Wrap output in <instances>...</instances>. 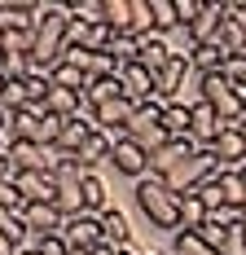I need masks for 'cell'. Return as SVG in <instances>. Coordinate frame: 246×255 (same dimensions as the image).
Instances as JSON below:
<instances>
[{
  "mask_svg": "<svg viewBox=\"0 0 246 255\" xmlns=\"http://www.w3.org/2000/svg\"><path fill=\"white\" fill-rule=\"evenodd\" d=\"M35 40H31V62L35 71H53L66 53V31H71V4H57V0H44L35 4Z\"/></svg>",
  "mask_w": 246,
  "mask_h": 255,
  "instance_id": "cell-1",
  "label": "cell"
},
{
  "mask_svg": "<svg viewBox=\"0 0 246 255\" xmlns=\"http://www.w3.org/2000/svg\"><path fill=\"white\" fill-rule=\"evenodd\" d=\"M136 207L145 211L149 225L180 233V198L167 189V180H158V176H141V180H136Z\"/></svg>",
  "mask_w": 246,
  "mask_h": 255,
  "instance_id": "cell-2",
  "label": "cell"
},
{
  "mask_svg": "<svg viewBox=\"0 0 246 255\" xmlns=\"http://www.w3.org/2000/svg\"><path fill=\"white\" fill-rule=\"evenodd\" d=\"M198 102H207L224 124H242V106H238V93H233V79L216 71V75H198Z\"/></svg>",
  "mask_w": 246,
  "mask_h": 255,
  "instance_id": "cell-3",
  "label": "cell"
},
{
  "mask_svg": "<svg viewBox=\"0 0 246 255\" xmlns=\"http://www.w3.org/2000/svg\"><path fill=\"white\" fill-rule=\"evenodd\" d=\"M211 176H220V163H216V154H211V150H198L194 158H185L180 167H172L167 176H158V180H167V189L180 198V194H194L198 185H207Z\"/></svg>",
  "mask_w": 246,
  "mask_h": 255,
  "instance_id": "cell-4",
  "label": "cell"
},
{
  "mask_svg": "<svg viewBox=\"0 0 246 255\" xmlns=\"http://www.w3.org/2000/svg\"><path fill=\"white\" fill-rule=\"evenodd\" d=\"M224 22H229V0H211V4H202V13H198L189 26H185V35H189V49L216 44V40H220V31H224Z\"/></svg>",
  "mask_w": 246,
  "mask_h": 255,
  "instance_id": "cell-5",
  "label": "cell"
},
{
  "mask_svg": "<svg viewBox=\"0 0 246 255\" xmlns=\"http://www.w3.org/2000/svg\"><path fill=\"white\" fill-rule=\"evenodd\" d=\"M194 75V66H189V53H172V62L154 75V97L167 106V102H180V88H185V79Z\"/></svg>",
  "mask_w": 246,
  "mask_h": 255,
  "instance_id": "cell-6",
  "label": "cell"
},
{
  "mask_svg": "<svg viewBox=\"0 0 246 255\" xmlns=\"http://www.w3.org/2000/svg\"><path fill=\"white\" fill-rule=\"evenodd\" d=\"M62 238H66V247L71 251H97L101 247V216H71L66 225H62Z\"/></svg>",
  "mask_w": 246,
  "mask_h": 255,
  "instance_id": "cell-7",
  "label": "cell"
},
{
  "mask_svg": "<svg viewBox=\"0 0 246 255\" xmlns=\"http://www.w3.org/2000/svg\"><path fill=\"white\" fill-rule=\"evenodd\" d=\"M189 110H194V124H189V136H194V141L202 145V150H211V145L220 141V132H224V128H233V124H224V119H220V115H216V110H211L207 102H194Z\"/></svg>",
  "mask_w": 246,
  "mask_h": 255,
  "instance_id": "cell-8",
  "label": "cell"
},
{
  "mask_svg": "<svg viewBox=\"0 0 246 255\" xmlns=\"http://www.w3.org/2000/svg\"><path fill=\"white\" fill-rule=\"evenodd\" d=\"M110 163H115V172H123V176H132V180H141L149 176V154L136 145V141H115V150H110Z\"/></svg>",
  "mask_w": 246,
  "mask_h": 255,
  "instance_id": "cell-9",
  "label": "cell"
},
{
  "mask_svg": "<svg viewBox=\"0 0 246 255\" xmlns=\"http://www.w3.org/2000/svg\"><path fill=\"white\" fill-rule=\"evenodd\" d=\"M13 185L22 194V203H57V176L49 172H18Z\"/></svg>",
  "mask_w": 246,
  "mask_h": 255,
  "instance_id": "cell-10",
  "label": "cell"
},
{
  "mask_svg": "<svg viewBox=\"0 0 246 255\" xmlns=\"http://www.w3.org/2000/svg\"><path fill=\"white\" fill-rule=\"evenodd\" d=\"M22 220H26V229H31V238H53V233H62V211L53 203H26L22 207Z\"/></svg>",
  "mask_w": 246,
  "mask_h": 255,
  "instance_id": "cell-11",
  "label": "cell"
},
{
  "mask_svg": "<svg viewBox=\"0 0 246 255\" xmlns=\"http://www.w3.org/2000/svg\"><path fill=\"white\" fill-rule=\"evenodd\" d=\"M172 53H176V49L167 44V35H158V31H154V35H141V49H136V66H145L149 75H158V71L172 62Z\"/></svg>",
  "mask_w": 246,
  "mask_h": 255,
  "instance_id": "cell-12",
  "label": "cell"
},
{
  "mask_svg": "<svg viewBox=\"0 0 246 255\" xmlns=\"http://www.w3.org/2000/svg\"><path fill=\"white\" fill-rule=\"evenodd\" d=\"M119 84H123V97H127V102H158V97H154V75H149L145 66H136V62H132V66H123L119 71Z\"/></svg>",
  "mask_w": 246,
  "mask_h": 255,
  "instance_id": "cell-13",
  "label": "cell"
},
{
  "mask_svg": "<svg viewBox=\"0 0 246 255\" xmlns=\"http://www.w3.org/2000/svg\"><path fill=\"white\" fill-rule=\"evenodd\" d=\"M97 132V124H93V110H84L79 119H66V128H62V141H57V150L66 154V158H75V154L84 150V141Z\"/></svg>",
  "mask_w": 246,
  "mask_h": 255,
  "instance_id": "cell-14",
  "label": "cell"
},
{
  "mask_svg": "<svg viewBox=\"0 0 246 255\" xmlns=\"http://www.w3.org/2000/svg\"><path fill=\"white\" fill-rule=\"evenodd\" d=\"M127 238H132V225H127V216H123L119 207L101 211V247L123 251V247H127Z\"/></svg>",
  "mask_w": 246,
  "mask_h": 255,
  "instance_id": "cell-15",
  "label": "cell"
},
{
  "mask_svg": "<svg viewBox=\"0 0 246 255\" xmlns=\"http://www.w3.org/2000/svg\"><path fill=\"white\" fill-rule=\"evenodd\" d=\"M110 150H115V141H110L106 132H93V136L84 141V150L75 154L71 163H75V167H79V172H93L97 163H110Z\"/></svg>",
  "mask_w": 246,
  "mask_h": 255,
  "instance_id": "cell-16",
  "label": "cell"
},
{
  "mask_svg": "<svg viewBox=\"0 0 246 255\" xmlns=\"http://www.w3.org/2000/svg\"><path fill=\"white\" fill-rule=\"evenodd\" d=\"M119 97H123V84H119V75L88 79V88H84V106H88V110H97V106H106V102H119Z\"/></svg>",
  "mask_w": 246,
  "mask_h": 255,
  "instance_id": "cell-17",
  "label": "cell"
},
{
  "mask_svg": "<svg viewBox=\"0 0 246 255\" xmlns=\"http://www.w3.org/2000/svg\"><path fill=\"white\" fill-rule=\"evenodd\" d=\"M26 26H35V4L0 0V31H26Z\"/></svg>",
  "mask_w": 246,
  "mask_h": 255,
  "instance_id": "cell-18",
  "label": "cell"
},
{
  "mask_svg": "<svg viewBox=\"0 0 246 255\" xmlns=\"http://www.w3.org/2000/svg\"><path fill=\"white\" fill-rule=\"evenodd\" d=\"M79 194H84V211H88V216L110 211V194H106V180H101L97 172H88V176L79 180Z\"/></svg>",
  "mask_w": 246,
  "mask_h": 255,
  "instance_id": "cell-19",
  "label": "cell"
},
{
  "mask_svg": "<svg viewBox=\"0 0 246 255\" xmlns=\"http://www.w3.org/2000/svg\"><path fill=\"white\" fill-rule=\"evenodd\" d=\"M224 57H229L224 44H202V49H189V66H194V75H216L224 71Z\"/></svg>",
  "mask_w": 246,
  "mask_h": 255,
  "instance_id": "cell-20",
  "label": "cell"
},
{
  "mask_svg": "<svg viewBox=\"0 0 246 255\" xmlns=\"http://www.w3.org/2000/svg\"><path fill=\"white\" fill-rule=\"evenodd\" d=\"M189 124H194L189 102H167L163 106V132L167 136H189Z\"/></svg>",
  "mask_w": 246,
  "mask_h": 255,
  "instance_id": "cell-21",
  "label": "cell"
},
{
  "mask_svg": "<svg viewBox=\"0 0 246 255\" xmlns=\"http://www.w3.org/2000/svg\"><path fill=\"white\" fill-rule=\"evenodd\" d=\"M207 203L198 198V194H180V229H189V233H198L202 225H207Z\"/></svg>",
  "mask_w": 246,
  "mask_h": 255,
  "instance_id": "cell-22",
  "label": "cell"
},
{
  "mask_svg": "<svg viewBox=\"0 0 246 255\" xmlns=\"http://www.w3.org/2000/svg\"><path fill=\"white\" fill-rule=\"evenodd\" d=\"M106 26L115 35H132V0H106Z\"/></svg>",
  "mask_w": 246,
  "mask_h": 255,
  "instance_id": "cell-23",
  "label": "cell"
},
{
  "mask_svg": "<svg viewBox=\"0 0 246 255\" xmlns=\"http://www.w3.org/2000/svg\"><path fill=\"white\" fill-rule=\"evenodd\" d=\"M71 22L106 26V0H75V4H71Z\"/></svg>",
  "mask_w": 246,
  "mask_h": 255,
  "instance_id": "cell-24",
  "label": "cell"
},
{
  "mask_svg": "<svg viewBox=\"0 0 246 255\" xmlns=\"http://www.w3.org/2000/svg\"><path fill=\"white\" fill-rule=\"evenodd\" d=\"M49 79H53V88H71V93H84V88H88V75L75 71L71 62H57V66L49 71Z\"/></svg>",
  "mask_w": 246,
  "mask_h": 255,
  "instance_id": "cell-25",
  "label": "cell"
},
{
  "mask_svg": "<svg viewBox=\"0 0 246 255\" xmlns=\"http://www.w3.org/2000/svg\"><path fill=\"white\" fill-rule=\"evenodd\" d=\"M149 9H154V31H158V35H172V31H180L176 0H149Z\"/></svg>",
  "mask_w": 246,
  "mask_h": 255,
  "instance_id": "cell-26",
  "label": "cell"
},
{
  "mask_svg": "<svg viewBox=\"0 0 246 255\" xmlns=\"http://www.w3.org/2000/svg\"><path fill=\"white\" fill-rule=\"evenodd\" d=\"M220 194H224V207H246L242 172H220Z\"/></svg>",
  "mask_w": 246,
  "mask_h": 255,
  "instance_id": "cell-27",
  "label": "cell"
},
{
  "mask_svg": "<svg viewBox=\"0 0 246 255\" xmlns=\"http://www.w3.org/2000/svg\"><path fill=\"white\" fill-rule=\"evenodd\" d=\"M172 255H216L198 233H189V229H180L176 233V242H172Z\"/></svg>",
  "mask_w": 246,
  "mask_h": 255,
  "instance_id": "cell-28",
  "label": "cell"
},
{
  "mask_svg": "<svg viewBox=\"0 0 246 255\" xmlns=\"http://www.w3.org/2000/svg\"><path fill=\"white\" fill-rule=\"evenodd\" d=\"M229 233H233V229H220V225H211V220H207V225L198 229V238H202V242H207L211 251L220 255V251H224V242H229Z\"/></svg>",
  "mask_w": 246,
  "mask_h": 255,
  "instance_id": "cell-29",
  "label": "cell"
},
{
  "mask_svg": "<svg viewBox=\"0 0 246 255\" xmlns=\"http://www.w3.org/2000/svg\"><path fill=\"white\" fill-rule=\"evenodd\" d=\"M31 247H35L40 255H75L71 247H66V238H62V233H53V238H35Z\"/></svg>",
  "mask_w": 246,
  "mask_h": 255,
  "instance_id": "cell-30",
  "label": "cell"
},
{
  "mask_svg": "<svg viewBox=\"0 0 246 255\" xmlns=\"http://www.w3.org/2000/svg\"><path fill=\"white\" fill-rule=\"evenodd\" d=\"M0 207H9V211H22V194H18V185H13V176L0 180Z\"/></svg>",
  "mask_w": 246,
  "mask_h": 255,
  "instance_id": "cell-31",
  "label": "cell"
},
{
  "mask_svg": "<svg viewBox=\"0 0 246 255\" xmlns=\"http://www.w3.org/2000/svg\"><path fill=\"white\" fill-rule=\"evenodd\" d=\"M224 75L233 79V84H242L246 79V53H229L224 57Z\"/></svg>",
  "mask_w": 246,
  "mask_h": 255,
  "instance_id": "cell-32",
  "label": "cell"
},
{
  "mask_svg": "<svg viewBox=\"0 0 246 255\" xmlns=\"http://www.w3.org/2000/svg\"><path fill=\"white\" fill-rule=\"evenodd\" d=\"M202 13V0H176V18H180V26H189Z\"/></svg>",
  "mask_w": 246,
  "mask_h": 255,
  "instance_id": "cell-33",
  "label": "cell"
},
{
  "mask_svg": "<svg viewBox=\"0 0 246 255\" xmlns=\"http://www.w3.org/2000/svg\"><path fill=\"white\" fill-rule=\"evenodd\" d=\"M4 176H18V167H13V163H9V158L0 154V180H4Z\"/></svg>",
  "mask_w": 246,
  "mask_h": 255,
  "instance_id": "cell-34",
  "label": "cell"
},
{
  "mask_svg": "<svg viewBox=\"0 0 246 255\" xmlns=\"http://www.w3.org/2000/svg\"><path fill=\"white\" fill-rule=\"evenodd\" d=\"M0 255H18V247H13V242H9L4 233H0Z\"/></svg>",
  "mask_w": 246,
  "mask_h": 255,
  "instance_id": "cell-35",
  "label": "cell"
},
{
  "mask_svg": "<svg viewBox=\"0 0 246 255\" xmlns=\"http://www.w3.org/2000/svg\"><path fill=\"white\" fill-rule=\"evenodd\" d=\"M93 255H115V251H110V247H97V251H93Z\"/></svg>",
  "mask_w": 246,
  "mask_h": 255,
  "instance_id": "cell-36",
  "label": "cell"
},
{
  "mask_svg": "<svg viewBox=\"0 0 246 255\" xmlns=\"http://www.w3.org/2000/svg\"><path fill=\"white\" fill-rule=\"evenodd\" d=\"M115 255H136V251H132V247H123V251H115Z\"/></svg>",
  "mask_w": 246,
  "mask_h": 255,
  "instance_id": "cell-37",
  "label": "cell"
},
{
  "mask_svg": "<svg viewBox=\"0 0 246 255\" xmlns=\"http://www.w3.org/2000/svg\"><path fill=\"white\" fill-rule=\"evenodd\" d=\"M18 255H40V251H35V247H26V251H18Z\"/></svg>",
  "mask_w": 246,
  "mask_h": 255,
  "instance_id": "cell-38",
  "label": "cell"
},
{
  "mask_svg": "<svg viewBox=\"0 0 246 255\" xmlns=\"http://www.w3.org/2000/svg\"><path fill=\"white\" fill-rule=\"evenodd\" d=\"M238 132H242V141H246V119H242V124H238Z\"/></svg>",
  "mask_w": 246,
  "mask_h": 255,
  "instance_id": "cell-39",
  "label": "cell"
},
{
  "mask_svg": "<svg viewBox=\"0 0 246 255\" xmlns=\"http://www.w3.org/2000/svg\"><path fill=\"white\" fill-rule=\"evenodd\" d=\"M0 102H4V79H0Z\"/></svg>",
  "mask_w": 246,
  "mask_h": 255,
  "instance_id": "cell-40",
  "label": "cell"
},
{
  "mask_svg": "<svg viewBox=\"0 0 246 255\" xmlns=\"http://www.w3.org/2000/svg\"><path fill=\"white\" fill-rule=\"evenodd\" d=\"M0 154H4V132H0Z\"/></svg>",
  "mask_w": 246,
  "mask_h": 255,
  "instance_id": "cell-41",
  "label": "cell"
},
{
  "mask_svg": "<svg viewBox=\"0 0 246 255\" xmlns=\"http://www.w3.org/2000/svg\"><path fill=\"white\" fill-rule=\"evenodd\" d=\"M0 49H4V31H0Z\"/></svg>",
  "mask_w": 246,
  "mask_h": 255,
  "instance_id": "cell-42",
  "label": "cell"
}]
</instances>
